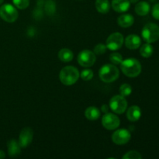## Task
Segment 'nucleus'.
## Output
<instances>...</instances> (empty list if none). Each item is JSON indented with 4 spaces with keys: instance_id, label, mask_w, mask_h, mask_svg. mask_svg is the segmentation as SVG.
Returning <instances> with one entry per match:
<instances>
[{
    "instance_id": "1",
    "label": "nucleus",
    "mask_w": 159,
    "mask_h": 159,
    "mask_svg": "<svg viewBox=\"0 0 159 159\" xmlns=\"http://www.w3.org/2000/svg\"><path fill=\"white\" fill-rule=\"evenodd\" d=\"M120 69L125 75L134 78L141 74L142 68L139 61L135 58H127L121 62Z\"/></svg>"
},
{
    "instance_id": "2",
    "label": "nucleus",
    "mask_w": 159,
    "mask_h": 159,
    "mask_svg": "<svg viewBox=\"0 0 159 159\" xmlns=\"http://www.w3.org/2000/svg\"><path fill=\"white\" fill-rule=\"evenodd\" d=\"M59 79L63 85H72L79 80V71L73 66H66L62 68L59 74Z\"/></svg>"
},
{
    "instance_id": "3",
    "label": "nucleus",
    "mask_w": 159,
    "mask_h": 159,
    "mask_svg": "<svg viewBox=\"0 0 159 159\" xmlns=\"http://www.w3.org/2000/svg\"><path fill=\"white\" fill-rule=\"evenodd\" d=\"M99 75L102 82L110 83L116 81L119 78L120 71L115 65L107 64L100 68Z\"/></svg>"
},
{
    "instance_id": "4",
    "label": "nucleus",
    "mask_w": 159,
    "mask_h": 159,
    "mask_svg": "<svg viewBox=\"0 0 159 159\" xmlns=\"http://www.w3.org/2000/svg\"><path fill=\"white\" fill-rule=\"evenodd\" d=\"M141 35L147 43H155L159 39V26L155 23H147L143 28Z\"/></svg>"
},
{
    "instance_id": "5",
    "label": "nucleus",
    "mask_w": 159,
    "mask_h": 159,
    "mask_svg": "<svg viewBox=\"0 0 159 159\" xmlns=\"http://www.w3.org/2000/svg\"><path fill=\"white\" fill-rule=\"evenodd\" d=\"M18 11L11 4H4L0 7V16L7 23H13L18 18Z\"/></svg>"
},
{
    "instance_id": "6",
    "label": "nucleus",
    "mask_w": 159,
    "mask_h": 159,
    "mask_svg": "<svg viewBox=\"0 0 159 159\" xmlns=\"http://www.w3.org/2000/svg\"><path fill=\"white\" fill-rule=\"evenodd\" d=\"M110 108L117 114H122L127 108V102L125 97L121 95L113 96L110 100Z\"/></svg>"
},
{
    "instance_id": "7",
    "label": "nucleus",
    "mask_w": 159,
    "mask_h": 159,
    "mask_svg": "<svg viewBox=\"0 0 159 159\" xmlns=\"http://www.w3.org/2000/svg\"><path fill=\"white\" fill-rule=\"evenodd\" d=\"M96 54L89 50H84L78 55V63L84 68H89L96 62Z\"/></svg>"
},
{
    "instance_id": "8",
    "label": "nucleus",
    "mask_w": 159,
    "mask_h": 159,
    "mask_svg": "<svg viewBox=\"0 0 159 159\" xmlns=\"http://www.w3.org/2000/svg\"><path fill=\"white\" fill-rule=\"evenodd\" d=\"M124 42V36L120 33H113L110 34L107 40L106 46L110 51H116L120 49Z\"/></svg>"
},
{
    "instance_id": "9",
    "label": "nucleus",
    "mask_w": 159,
    "mask_h": 159,
    "mask_svg": "<svg viewBox=\"0 0 159 159\" xmlns=\"http://www.w3.org/2000/svg\"><path fill=\"white\" fill-rule=\"evenodd\" d=\"M102 124L104 128L109 130H113L118 128L120 124L119 117L113 113H105L102 118Z\"/></svg>"
},
{
    "instance_id": "10",
    "label": "nucleus",
    "mask_w": 159,
    "mask_h": 159,
    "mask_svg": "<svg viewBox=\"0 0 159 159\" xmlns=\"http://www.w3.org/2000/svg\"><path fill=\"white\" fill-rule=\"evenodd\" d=\"M131 135L127 129L116 130L112 135V141L117 145H123L130 141Z\"/></svg>"
},
{
    "instance_id": "11",
    "label": "nucleus",
    "mask_w": 159,
    "mask_h": 159,
    "mask_svg": "<svg viewBox=\"0 0 159 159\" xmlns=\"http://www.w3.org/2000/svg\"><path fill=\"white\" fill-rule=\"evenodd\" d=\"M34 138V131L30 127H24L21 130L19 137V144L20 147L26 148L32 142Z\"/></svg>"
},
{
    "instance_id": "12",
    "label": "nucleus",
    "mask_w": 159,
    "mask_h": 159,
    "mask_svg": "<svg viewBox=\"0 0 159 159\" xmlns=\"http://www.w3.org/2000/svg\"><path fill=\"white\" fill-rule=\"evenodd\" d=\"M112 8L116 12H125L130 9V2L129 0H113Z\"/></svg>"
},
{
    "instance_id": "13",
    "label": "nucleus",
    "mask_w": 159,
    "mask_h": 159,
    "mask_svg": "<svg viewBox=\"0 0 159 159\" xmlns=\"http://www.w3.org/2000/svg\"><path fill=\"white\" fill-rule=\"evenodd\" d=\"M141 44V40L139 36L136 34H130L125 39V45L128 49L135 50L140 48Z\"/></svg>"
},
{
    "instance_id": "14",
    "label": "nucleus",
    "mask_w": 159,
    "mask_h": 159,
    "mask_svg": "<svg viewBox=\"0 0 159 159\" xmlns=\"http://www.w3.org/2000/svg\"><path fill=\"white\" fill-rule=\"evenodd\" d=\"M21 152V147L18 141L15 139H12L8 142V153L12 158H15L20 155Z\"/></svg>"
},
{
    "instance_id": "15",
    "label": "nucleus",
    "mask_w": 159,
    "mask_h": 159,
    "mask_svg": "<svg viewBox=\"0 0 159 159\" xmlns=\"http://www.w3.org/2000/svg\"><path fill=\"white\" fill-rule=\"evenodd\" d=\"M141 110L138 106H132L127 110V118L131 122H136L141 118Z\"/></svg>"
},
{
    "instance_id": "16",
    "label": "nucleus",
    "mask_w": 159,
    "mask_h": 159,
    "mask_svg": "<svg viewBox=\"0 0 159 159\" xmlns=\"http://www.w3.org/2000/svg\"><path fill=\"white\" fill-rule=\"evenodd\" d=\"M134 22V18L131 14H124L120 16L117 19V23L120 26L124 28H127L131 26Z\"/></svg>"
},
{
    "instance_id": "17",
    "label": "nucleus",
    "mask_w": 159,
    "mask_h": 159,
    "mask_svg": "<svg viewBox=\"0 0 159 159\" xmlns=\"http://www.w3.org/2000/svg\"><path fill=\"white\" fill-rule=\"evenodd\" d=\"M134 9L138 15L143 16H146L149 12V11H150V5L147 2H137Z\"/></svg>"
},
{
    "instance_id": "18",
    "label": "nucleus",
    "mask_w": 159,
    "mask_h": 159,
    "mask_svg": "<svg viewBox=\"0 0 159 159\" xmlns=\"http://www.w3.org/2000/svg\"><path fill=\"white\" fill-rule=\"evenodd\" d=\"M85 116L89 120H96L100 116V111L95 107H89L85 110Z\"/></svg>"
},
{
    "instance_id": "19",
    "label": "nucleus",
    "mask_w": 159,
    "mask_h": 159,
    "mask_svg": "<svg viewBox=\"0 0 159 159\" xmlns=\"http://www.w3.org/2000/svg\"><path fill=\"white\" fill-rule=\"evenodd\" d=\"M96 8L100 13H107L110 11V3L109 0H96Z\"/></svg>"
},
{
    "instance_id": "20",
    "label": "nucleus",
    "mask_w": 159,
    "mask_h": 159,
    "mask_svg": "<svg viewBox=\"0 0 159 159\" xmlns=\"http://www.w3.org/2000/svg\"><path fill=\"white\" fill-rule=\"evenodd\" d=\"M74 54L71 50L68 48H63L58 52V57L61 61L69 62L73 59Z\"/></svg>"
},
{
    "instance_id": "21",
    "label": "nucleus",
    "mask_w": 159,
    "mask_h": 159,
    "mask_svg": "<svg viewBox=\"0 0 159 159\" xmlns=\"http://www.w3.org/2000/svg\"><path fill=\"white\" fill-rule=\"evenodd\" d=\"M153 47L151 45V43H147L141 46V49H140V54L144 57H150L153 54Z\"/></svg>"
},
{
    "instance_id": "22",
    "label": "nucleus",
    "mask_w": 159,
    "mask_h": 159,
    "mask_svg": "<svg viewBox=\"0 0 159 159\" xmlns=\"http://www.w3.org/2000/svg\"><path fill=\"white\" fill-rule=\"evenodd\" d=\"M132 93V88L129 84H123L120 87V93L121 96H128L131 94Z\"/></svg>"
},
{
    "instance_id": "23",
    "label": "nucleus",
    "mask_w": 159,
    "mask_h": 159,
    "mask_svg": "<svg viewBox=\"0 0 159 159\" xmlns=\"http://www.w3.org/2000/svg\"><path fill=\"white\" fill-rule=\"evenodd\" d=\"M14 6L19 9H25L29 6L30 0H12Z\"/></svg>"
},
{
    "instance_id": "24",
    "label": "nucleus",
    "mask_w": 159,
    "mask_h": 159,
    "mask_svg": "<svg viewBox=\"0 0 159 159\" xmlns=\"http://www.w3.org/2000/svg\"><path fill=\"white\" fill-rule=\"evenodd\" d=\"M110 60L113 65H120L121 62L123 61V57L119 53H113L110 55Z\"/></svg>"
},
{
    "instance_id": "25",
    "label": "nucleus",
    "mask_w": 159,
    "mask_h": 159,
    "mask_svg": "<svg viewBox=\"0 0 159 159\" xmlns=\"http://www.w3.org/2000/svg\"><path fill=\"white\" fill-rule=\"evenodd\" d=\"M141 155L137 151H130L123 156L124 159H141Z\"/></svg>"
},
{
    "instance_id": "26",
    "label": "nucleus",
    "mask_w": 159,
    "mask_h": 159,
    "mask_svg": "<svg viewBox=\"0 0 159 159\" xmlns=\"http://www.w3.org/2000/svg\"><path fill=\"white\" fill-rule=\"evenodd\" d=\"M80 77L84 81H89L93 78V71L91 69H85L81 72Z\"/></svg>"
},
{
    "instance_id": "27",
    "label": "nucleus",
    "mask_w": 159,
    "mask_h": 159,
    "mask_svg": "<svg viewBox=\"0 0 159 159\" xmlns=\"http://www.w3.org/2000/svg\"><path fill=\"white\" fill-rule=\"evenodd\" d=\"M107 46L103 43H99V44L96 45L94 48V53L95 54H97V55H102L104 53H106L107 51Z\"/></svg>"
},
{
    "instance_id": "28",
    "label": "nucleus",
    "mask_w": 159,
    "mask_h": 159,
    "mask_svg": "<svg viewBox=\"0 0 159 159\" xmlns=\"http://www.w3.org/2000/svg\"><path fill=\"white\" fill-rule=\"evenodd\" d=\"M152 13L154 18L159 20V3H157L153 6Z\"/></svg>"
},
{
    "instance_id": "29",
    "label": "nucleus",
    "mask_w": 159,
    "mask_h": 159,
    "mask_svg": "<svg viewBox=\"0 0 159 159\" xmlns=\"http://www.w3.org/2000/svg\"><path fill=\"white\" fill-rule=\"evenodd\" d=\"M101 110H102V111L103 112V113H109V110H110V108H109L108 106L106 105V104H104V105L102 106V108H101Z\"/></svg>"
},
{
    "instance_id": "30",
    "label": "nucleus",
    "mask_w": 159,
    "mask_h": 159,
    "mask_svg": "<svg viewBox=\"0 0 159 159\" xmlns=\"http://www.w3.org/2000/svg\"><path fill=\"white\" fill-rule=\"evenodd\" d=\"M5 158H6V154H5V152H3V151L0 150V159H2Z\"/></svg>"
},
{
    "instance_id": "31",
    "label": "nucleus",
    "mask_w": 159,
    "mask_h": 159,
    "mask_svg": "<svg viewBox=\"0 0 159 159\" xmlns=\"http://www.w3.org/2000/svg\"><path fill=\"white\" fill-rule=\"evenodd\" d=\"M129 1H130V3H133V4H134V3L138 2V1H139V0H129Z\"/></svg>"
},
{
    "instance_id": "32",
    "label": "nucleus",
    "mask_w": 159,
    "mask_h": 159,
    "mask_svg": "<svg viewBox=\"0 0 159 159\" xmlns=\"http://www.w3.org/2000/svg\"><path fill=\"white\" fill-rule=\"evenodd\" d=\"M3 2H4V0H0V4H2V3Z\"/></svg>"
}]
</instances>
